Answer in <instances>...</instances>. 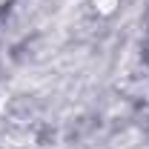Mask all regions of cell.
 Returning a JSON list of instances; mask_svg holds the SVG:
<instances>
[{"label": "cell", "instance_id": "obj_1", "mask_svg": "<svg viewBox=\"0 0 149 149\" xmlns=\"http://www.w3.org/2000/svg\"><path fill=\"white\" fill-rule=\"evenodd\" d=\"M89 6H92L97 15H115L118 6H120V0H89Z\"/></svg>", "mask_w": 149, "mask_h": 149}]
</instances>
